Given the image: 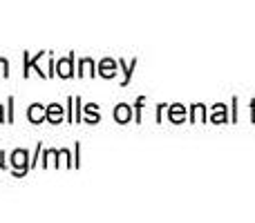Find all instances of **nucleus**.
I'll use <instances>...</instances> for the list:
<instances>
[{
	"label": "nucleus",
	"mask_w": 255,
	"mask_h": 223,
	"mask_svg": "<svg viewBox=\"0 0 255 223\" xmlns=\"http://www.w3.org/2000/svg\"><path fill=\"white\" fill-rule=\"evenodd\" d=\"M0 121H2V107H0Z\"/></svg>",
	"instance_id": "obj_9"
},
{
	"label": "nucleus",
	"mask_w": 255,
	"mask_h": 223,
	"mask_svg": "<svg viewBox=\"0 0 255 223\" xmlns=\"http://www.w3.org/2000/svg\"><path fill=\"white\" fill-rule=\"evenodd\" d=\"M72 61H74V56H67L65 61L58 63V65H56V67H58L56 74L63 76V78H70V76H72Z\"/></svg>",
	"instance_id": "obj_3"
},
{
	"label": "nucleus",
	"mask_w": 255,
	"mask_h": 223,
	"mask_svg": "<svg viewBox=\"0 0 255 223\" xmlns=\"http://www.w3.org/2000/svg\"><path fill=\"white\" fill-rule=\"evenodd\" d=\"M0 158H2V152H0ZM2 165H4V163H2V161H0V167H2Z\"/></svg>",
	"instance_id": "obj_8"
},
{
	"label": "nucleus",
	"mask_w": 255,
	"mask_h": 223,
	"mask_svg": "<svg viewBox=\"0 0 255 223\" xmlns=\"http://www.w3.org/2000/svg\"><path fill=\"white\" fill-rule=\"evenodd\" d=\"M47 121H52V123H61L63 121V107L61 105H56V103H54V105H49L47 107Z\"/></svg>",
	"instance_id": "obj_4"
},
{
	"label": "nucleus",
	"mask_w": 255,
	"mask_h": 223,
	"mask_svg": "<svg viewBox=\"0 0 255 223\" xmlns=\"http://www.w3.org/2000/svg\"><path fill=\"white\" fill-rule=\"evenodd\" d=\"M115 118L119 123H128V121H130V107H128V105H119V107H117V112H115Z\"/></svg>",
	"instance_id": "obj_5"
},
{
	"label": "nucleus",
	"mask_w": 255,
	"mask_h": 223,
	"mask_svg": "<svg viewBox=\"0 0 255 223\" xmlns=\"http://www.w3.org/2000/svg\"><path fill=\"white\" fill-rule=\"evenodd\" d=\"M0 76H9V63L0 58Z\"/></svg>",
	"instance_id": "obj_7"
},
{
	"label": "nucleus",
	"mask_w": 255,
	"mask_h": 223,
	"mask_svg": "<svg viewBox=\"0 0 255 223\" xmlns=\"http://www.w3.org/2000/svg\"><path fill=\"white\" fill-rule=\"evenodd\" d=\"M45 116H47V110H43L40 103H34V105L29 107V112H27V118H29L31 123H43Z\"/></svg>",
	"instance_id": "obj_2"
},
{
	"label": "nucleus",
	"mask_w": 255,
	"mask_h": 223,
	"mask_svg": "<svg viewBox=\"0 0 255 223\" xmlns=\"http://www.w3.org/2000/svg\"><path fill=\"white\" fill-rule=\"evenodd\" d=\"M115 70H117V65L112 61H103L101 63V76H106V78L115 76Z\"/></svg>",
	"instance_id": "obj_6"
},
{
	"label": "nucleus",
	"mask_w": 255,
	"mask_h": 223,
	"mask_svg": "<svg viewBox=\"0 0 255 223\" xmlns=\"http://www.w3.org/2000/svg\"><path fill=\"white\" fill-rule=\"evenodd\" d=\"M29 156H27L25 149H16V152L11 154V165L13 170H16V176H22L27 170H29Z\"/></svg>",
	"instance_id": "obj_1"
}]
</instances>
